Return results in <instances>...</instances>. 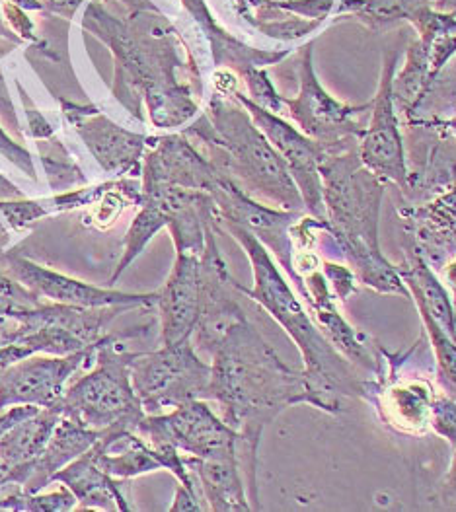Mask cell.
<instances>
[{
	"mask_svg": "<svg viewBox=\"0 0 456 512\" xmlns=\"http://www.w3.org/2000/svg\"><path fill=\"white\" fill-rule=\"evenodd\" d=\"M82 28L112 51V94L133 117L145 121L147 111L154 127L176 129L199 113V67L151 0H92Z\"/></svg>",
	"mask_w": 456,
	"mask_h": 512,
	"instance_id": "obj_1",
	"label": "cell"
},
{
	"mask_svg": "<svg viewBox=\"0 0 456 512\" xmlns=\"http://www.w3.org/2000/svg\"><path fill=\"white\" fill-rule=\"evenodd\" d=\"M211 357L207 400L221 405L223 419L240 435L248 497L260 511L258 448L264 429L285 409L308 405L303 370L285 365L248 318L228 328Z\"/></svg>",
	"mask_w": 456,
	"mask_h": 512,
	"instance_id": "obj_2",
	"label": "cell"
},
{
	"mask_svg": "<svg viewBox=\"0 0 456 512\" xmlns=\"http://www.w3.org/2000/svg\"><path fill=\"white\" fill-rule=\"evenodd\" d=\"M217 222L219 232L227 230L240 244L252 265L254 287L246 289L244 285L236 283L238 293L258 302L293 339L303 355L308 405L324 413L338 415L342 413L343 398L367 400L371 378L363 376V372L351 365L326 339L299 294L291 289L289 281L267 252L266 246L248 230L232 222Z\"/></svg>",
	"mask_w": 456,
	"mask_h": 512,
	"instance_id": "obj_3",
	"label": "cell"
},
{
	"mask_svg": "<svg viewBox=\"0 0 456 512\" xmlns=\"http://www.w3.org/2000/svg\"><path fill=\"white\" fill-rule=\"evenodd\" d=\"M320 176L326 234L332 236L359 283L375 293L412 300L398 265L388 261L380 250V205L386 182L363 164L359 141L347 139L322 147Z\"/></svg>",
	"mask_w": 456,
	"mask_h": 512,
	"instance_id": "obj_4",
	"label": "cell"
},
{
	"mask_svg": "<svg viewBox=\"0 0 456 512\" xmlns=\"http://www.w3.org/2000/svg\"><path fill=\"white\" fill-rule=\"evenodd\" d=\"M184 135L207 148L209 160L246 195L285 211H304L303 197L287 164L252 115L234 98L213 94Z\"/></svg>",
	"mask_w": 456,
	"mask_h": 512,
	"instance_id": "obj_5",
	"label": "cell"
},
{
	"mask_svg": "<svg viewBox=\"0 0 456 512\" xmlns=\"http://www.w3.org/2000/svg\"><path fill=\"white\" fill-rule=\"evenodd\" d=\"M149 328L151 324L102 337L94 351L96 368L69 386L53 407L94 431L123 427L135 433L147 413L131 384V363L137 353L121 347V341L141 337Z\"/></svg>",
	"mask_w": 456,
	"mask_h": 512,
	"instance_id": "obj_6",
	"label": "cell"
},
{
	"mask_svg": "<svg viewBox=\"0 0 456 512\" xmlns=\"http://www.w3.org/2000/svg\"><path fill=\"white\" fill-rule=\"evenodd\" d=\"M137 310L133 306L82 308L57 302H41L34 308L20 310L0 328V372L22 359L45 355H73L94 347L115 318L123 312Z\"/></svg>",
	"mask_w": 456,
	"mask_h": 512,
	"instance_id": "obj_7",
	"label": "cell"
},
{
	"mask_svg": "<svg viewBox=\"0 0 456 512\" xmlns=\"http://www.w3.org/2000/svg\"><path fill=\"white\" fill-rule=\"evenodd\" d=\"M211 365L201 361L190 339L137 353L131 363V384L145 413L158 415L193 400H207Z\"/></svg>",
	"mask_w": 456,
	"mask_h": 512,
	"instance_id": "obj_8",
	"label": "cell"
},
{
	"mask_svg": "<svg viewBox=\"0 0 456 512\" xmlns=\"http://www.w3.org/2000/svg\"><path fill=\"white\" fill-rule=\"evenodd\" d=\"M312 47L314 41L306 43L299 51V94L295 98H283L285 108L304 135L322 147H332L347 139L361 141L367 129L361 117L371 113L373 100L363 106H349L336 100L316 76Z\"/></svg>",
	"mask_w": 456,
	"mask_h": 512,
	"instance_id": "obj_9",
	"label": "cell"
},
{
	"mask_svg": "<svg viewBox=\"0 0 456 512\" xmlns=\"http://www.w3.org/2000/svg\"><path fill=\"white\" fill-rule=\"evenodd\" d=\"M135 433L149 444L166 442L195 458L240 456V435L205 400L184 403L168 413H147Z\"/></svg>",
	"mask_w": 456,
	"mask_h": 512,
	"instance_id": "obj_10",
	"label": "cell"
},
{
	"mask_svg": "<svg viewBox=\"0 0 456 512\" xmlns=\"http://www.w3.org/2000/svg\"><path fill=\"white\" fill-rule=\"evenodd\" d=\"M209 195L215 201L219 220L232 222L256 236L266 246L267 252L277 259L279 267H283L289 281L297 287L301 300L306 302L303 277H299L295 269V244L291 238V228L303 217V213L277 209L256 201L225 174H221Z\"/></svg>",
	"mask_w": 456,
	"mask_h": 512,
	"instance_id": "obj_11",
	"label": "cell"
},
{
	"mask_svg": "<svg viewBox=\"0 0 456 512\" xmlns=\"http://www.w3.org/2000/svg\"><path fill=\"white\" fill-rule=\"evenodd\" d=\"M398 67V51L384 55V67L377 96L369 113V125L359 141L363 164L386 183H396L402 191L410 189V172L406 164L400 121L394 104V76Z\"/></svg>",
	"mask_w": 456,
	"mask_h": 512,
	"instance_id": "obj_12",
	"label": "cell"
},
{
	"mask_svg": "<svg viewBox=\"0 0 456 512\" xmlns=\"http://www.w3.org/2000/svg\"><path fill=\"white\" fill-rule=\"evenodd\" d=\"M0 269L22 283L39 298L57 304L82 306V308H104V306H133V308H156L154 293H123L115 289H102L90 283L78 281L43 267L36 261L18 254L16 250L0 254Z\"/></svg>",
	"mask_w": 456,
	"mask_h": 512,
	"instance_id": "obj_13",
	"label": "cell"
},
{
	"mask_svg": "<svg viewBox=\"0 0 456 512\" xmlns=\"http://www.w3.org/2000/svg\"><path fill=\"white\" fill-rule=\"evenodd\" d=\"M230 98L240 102L252 115L256 125L269 139V143L279 152L287 164L293 180L297 183L303 197L306 215L326 222V207L322 195V176H320V158L322 147L306 137L303 131L287 123L281 115L256 106L248 96L236 90Z\"/></svg>",
	"mask_w": 456,
	"mask_h": 512,
	"instance_id": "obj_14",
	"label": "cell"
},
{
	"mask_svg": "<svg viewBox=\"0 0 456 512\" xmlns=\"http://www.w3.org/2000/svg\"><path fill=\"white\" fill-rule=\"evenodd\" d=\"M65 119L73 125L96 162L114 180L137 178L143 172V158L149 137L133 133L114 123L96 106H80L59 100Z\"/></svg>",
	"mask_w": 456,
	"mask_h": 512,
	"instance_id": "obj_15",
	"label": "cell"
},
{
	"mask_svg": "<svg viewBox=\"0 0 456 512\" xmlns=\"http://www.w3.org/2000/svg\"><path fill=\"white\" fill-rule=\"evenodd\" d=\"M217 228L207 234L205 252L199 257V320L191 341L209 355L217 349L228 328L246 318L236 294V281L228 273L225 257L217 244Z\"/></svg>",
	"mask_w": 456,
	"mask_h": 512,
	"instance_id": "obj_16",
	"label": "cell"
},
{
	"mask_svg": "<svg viewBox=\"0 0 456 512\" xmlns=\"http://www.w3.org/2000/svg\"><path fill=\"white\" fill-rule=\"evenodd\" d=\"M96 345L73 355H34L4 368L0 372V409L26 403L53 407L61 400L73 372L94 357Z\"/></svg>",
	"mask_w": 456,
	"mask_h": 512,
	"instance_id": "obj_17",
	"label": "cell"
},
{
	"mask_svg": "<svg viewBox=\"0 0 456 512\" xmlns=\"http://www.w3.org/2000/svg\"><path fill=\"white\" fill-rule=\"evenodd\" d=\"M306 302L310 316L316 326L326 335V339L342 353L343 357L365 372L371 380L382 376V359L379 357V343L369 341V337L355 330L338 310V300L328 287V281L320 267L303 273Z\"/></svg>",
	"mask_w": 456,
	"mask_h": 512,
	"instance_id": "obj_18",
	"label": "cell"
},
{
	"mask_svg": "<svg viewBox=\"0 0 456 512\" xmlns=\"http://www.w3.org/2000/svg\"><path fill=\"white\" fill-rule=\"evenodd\" d=\"M149 148L143 158V183H162L209 193L223 174L207 154L191 145L190 137L184 133L149 137Z\"/></svg>",
	"mask_w": 456,
	"mask_h": 512,
	"instance_id": "obj_19",
	"label": "cell"
},
{
	"mask_svg": "<svg viewBox=\"0 0 456 512\" xmlns=\"http://www.w3.org/2000/svg\"><path fill=\"white\" fill-rule=\"evenodd\" d=\"M435 388L427 378H398L396 370L390 368L388 376L371 380L367 402L377 409L382 425L396 433L421 437L429 431L431 403Z\"/></svg>",
	"mask_w": 456,
	"mask_h": 512,
	"instance_id": "obj_20",
	"label": "cell"
},
{
	"mask_svg": "<svg viewBox=\"0 0 456 512\" xmlns=\"http://www.w3.org/2000/svg\"><path fill=\"white\" fill-rule=\"evenodd\" d=\"M199 257L176 254L166 283L156 291L162 345L190 339L199 320Z\"/></svg>",
	"mask_w": 456,
	"mask_h": 512,
	"instance_id": "obj_21",
	"label": "cell"
},
{
	"mask_svg": "<svg viewBox=\"0 0 456 512\" xmlns=\"http://www.w3.org/2000/svg\"><path fill=\"white\" fill-rule=\"evenodd\" d=\"M104 431L82 427L75 421L63 417L53 431L51 439L38 456L22 466L8 470L4 481L18 483L26 493H39L43 487L53 483V476L92 448Z\"/></svg>",
	"mask_w": 456,
	"mask_h": 512,
	"instance_id": "obj_22",
	"label": "cell"
},
{
	"mask_svg": "<svg viewBox=\"0 0 456 512\" xmlns=\"http://www.w3.org/2000/svg\"><path fill=\"white\" fill-rule=\"evenodd\" d=\"M61 419L55 407L26 403L0 409V462L12 470L34 460Z\"/></svg>",
	"mask_w": 456,
	"mask_h": 512,
	"instance_id": "obj_23",
	"label": "cell"
},
{
	"mask_svg": "<svg viewBox=\"0 0 456 512\" xmlns=\"http://www.w3.org/2000/svg\"><path fill=\"white\" fill-rule=\"evenodd\" d=\"M53 483H61L73 491L76 497V509H115V511H133L131 505V479H117L108 476L94 460L92 450L88 448L63 470L53 476Z\"/></svg>",
	"mask_w": 456,
	"mask_h": 512,
	"instance_id": "obj_24",
	"label": "cell"
},
{
	"mask_svg": "<svg viewBox=\"0 0 456 512\" xmlns=\"http://www.w3.org/2000/svg\"><path fill=\"white\" fill-rule=\"evenodd\" d=\"M184 460L209 511H254L240 474V456L195 458L184 454Z\"/></svg>",
	"mask_w": 456,
	"mask_h": 512,
	"instance_id": "obj_25",
	"label": "cell"
},
{
	"mask_svg": "<svg viewBox=\"0 0 456 512\" xmlns=\"http://www.w3.org/2000/svg\"><path fill=\"white\" fill-rule=\"evenodd\" d=\"M182 4L203 30V36L207 37L213 53V61L221 69H230L232 73L242 76L250 69H264L267 65H277L289 55V51L254 49L230 36L211 16L205 0H182Z\"/></svg>",
	"mask_w": 456,
	"mask_h": 512,
	"instance_id": "obj_26",
	"label": "cell"
},
{
	"mask_svg": "<svg viewBox=\"0 0 456 512\" xmlns=\"http://www.w3.org/2000/svg\"><path fill=\"white\" fill-rule=\"evenodd\" d=\"M398 273L404 279L410 296L421 304L429 316L456 341V304L453 294L443 285V279L435 273L433 265L423 257L418 248L408 250L406 261L398 265Z\"/></svg>",
	"mask_w": 456,
	"mask_h": 512,
	"instance_id": "obj_27",
	"label": "cell"
},
{
	"mask_svg": "<svg viewBox=\"0 0 456 512\" xmlns=\"http://www.w3.org/2000/svg\"><path fill=\"white\" fill-rule=\"evenodd\" d=\"M435 0H343L340 12L357 16L371 28L412 20L419 10L433 8Z\"/></svg>",
	"mask_w": 456,
	"mask_h": 512,
	"instance_id": "obj_28",
	"label": "cell"
},
{
	"mask_svg": "<svg viewBox=\"0 0 456 512\" xmlns=\"http://www.w3.org/2000/svg\"><path fill=\"white\" fill-rule=\"evenodd\" d=\"M39 150V158L47 176V183L53 191L65 193L75 187L86 185V176L78 168L71 152L61 145L57 137H49L43 141H36Z\"/></svg>",
	"mask_w": 456,
	"mask_h": 512,
	"instance_id": "obj_29",
	"label": "cell"
},
{
	"mask_svg": "<svg viewBox=\"0 0 456 512\" xmlns=\"http://www.w3.org/2000/svg\"><path fill=\"white\" fill-rule=\"evenodd\" d=\"M416 306H418L423 330L429 337V343L435 355L441 390L456 394V341L429 316V312L421 304Z\"/></svg>",
	"mask_w": 456,
	"mask_h": 512,
	"instance_id": "obj_30",
	"label": "cell"
},
{
	"mask_svg": "<svg viewBox=\"0 0 456 512\" xmlns=\"http://www.w3.org/2000/svg\"><path fill=\"white\" fill-rule=\"evenodd\" d=\"M429 429L447 440L451 448H456V394L451 392H437L431 403V417H429Z\"/></svg>",
	"mask_w": 456,
	"mask_h": 512,
	"instance_id": "obj_31",
	"label": "cell"
},
{
	"mask_svg": "<svg viewBox=\"0 0 456 512\" xmlns=\"http://www.w3.org/2000/svg\"><path fill=\"white\" fill-rule=\"evenodd\" d=\"M0 215L14 230H26L34 226L38 220L51 215L47 201H34V199H12V201H0Z\"/></svg>",
	"mask_w": 456,
	"mask_h": 512,
	"instance_id": "obj_32",
	"label": "cell"
},
{
	"mask_svg": "<svg viewBox=\"0 0 456 512\" xmlns=\"http://www.w3.org/2000/svg\"><path fill=\"white\" fill-rule=\"evenodd\" d=\"M242 80L248 86L250 92V100L264 108V110L271 111V113H281L285 104H283V96H279V92L275 90L271 78L267 76L266 69H250L242 74Z\"/></svg>",
	"mask_w": 456,
	"mask_h": 512,
	"instance_id": "obj_33",
	"label": "cell"
},
{
	"mask_svg": "<svg viewBox=\"0 0 456 512\" xmlns=\"http://www.w3.org/2000/svg\"><path fill=\"white\" fill-rule=\"evenodd\" d=\"M121 180H114V187L110 191H106L94 205L90 211L92 224L106 230L110 226H114L115 220L119 219V215L125 211V207H129L131 203L127 201V197L121 193Z\"/></svg>",
	"mask_w": 456,
	"mask_h": 512,
	"instance_id": "obj_34",
	"label": "cell"
},
{
	"mask_svg": "<svg viewBox=\"0 0 456 512\" xmlns=\"http://www.w3.org/2000/svg\"><path fill=\"white\" fill-rule=\"evenodd\" d=\"M322 273L338 302H347L353 294L359 293V279L349 265L322 259Z\"/></svg>",
	"mask_w": 456,
	"mask_h": 512,
	"instance_id": "obj_35",
	"label": "cell"
},
{
	"mask_svg": "<svg viewBox=\"0 0 456 512\" xmlns=\"http://www.w3.org/2000/svg\"><path fill=\"white\" fill-rule=\"evenodd\" d=\"M0 154L12 162L24 176H28L32 182H38V174H36V166H34V156L30 154L28 148L18 145L0 125Z\"/></svg>",
	"mask_w": 456,
	"mask_h": 512,
	"instance_id": "obj_36",
	"label": "cell"
},
{
	"mask_svg": "<svg viewBox=\"0 0 456 512\" xmlns=\"http://www.w3.org/2000/svg\"><path fill=\"white\" fill-rule=\"evenodd\" d=\"M0 14L6 20V24L10 26V30L20 37L22 41H32V43H41V39L36 36L34 30V22L26 16V10L2 0L0 2Z\"/></svg>",
	"mask_w": 456,
	"mask_h": 512,
	"instance_id": "obj_37",
	"label": "cell"
},
{
	"mask_svg": "<svg viewBox=\"0 0 456 512\" xmlns=\"http://www.w3.org/2000/svg\"><path fill=\"white\" fill-rule=\"evenodd\" d=\"M16 88H18V94H20V100L24 104V110H26V117H28V137L32 141H43V139H49V137H55V131L53 127L45 121V117L41 115V111L34 106V102L28 98L24 86L20 82H16Z\"/></svg>",
	"mask_w": 456,
	"mask_h": 512,
	"instance_id": "obj_38",
	"label": "cell"
},
{
	"mask_svg": "<svg viewBox=\"0 0 456 512\" xmlns=\"http://www.w3.org/2000/svg\"><path fill=\"white\" fill-rule=\"evenodd\" d=\"M170 512H201L207 511V503L203 499V495L199 493V489L186 487L182 483H178L176 487V495H174V503L170 505Z\"/></svg>",
	"mask_w": 456,
	"mask_h": 512,
	"instance_id": "obj_39",
	"label": "cell"
},
{
	"mask_svg": "<svg viewBox=\"0 0 456 512\" xmlns=\"http://www.w3.org/2000/svg\"><path fill=\"white\" fill-rule=\"evenodd\" d=\"M435 501L443 507V509H451L456 511V448L451 460V466L447 470V476L443 477L439 493L435 497Z\"/></svg>",
	"mask_w": 456,
	"mask_h": 512,
	"instance_id": "obj_40",
	"label": "cell"
},
{
	"mask_svg": "<svg viewBox=\"0 0 456 512\" xmlns=\"http://www.w3.org/2000/svg\"><path fill=\"white\" fill-rule=\"evenodd\" d=\"M445 94V96H441L443 100H447V98H451V96H455L456 94V61L449 67H445L441 74L435 78V82L431 84V88L427 90V94H425V98L423 100H427V98H431V96H437V94ZM439 98V100H441ZM421 106V104H419Z\"/></svg>",
	"mask_w": 456,
	"mask_h": 512,
	"instance_id": "obj_41",
	"label": "cell"
},
{
	"mask_svg": "<svg viewBox=\"0 0 456 512\" xmlns=\"http://www.w3.org/2000/svg\"><path fill=\"white\" fill-rule=\"evenodd\" d=\"M41 2H43V10L51 14H61L65 18H73L78 6L84 0H41Z\"/></svg>",
	"mask_w": 456,
	"mask_h": 512,
	"instance_id": "obj_42",
	"label": "cell"
},
{
	"mask_svg": "<svg viewBox=\"0 0 456 512\" xmlns=\"http://www.w3.org/2000/svg\"><path fill=\"white\" fill-rule=\"evenodd\" d=\"M0 113H2V117L6 119V123L12 125L14 131L22 133V129H20V125H18V119H16V113H14V106H12L10 96H8V90H6V86H4L2 76H0Z\"/></svg>",
	"mask_w": 456,
	"mask_h": 512,
	"instance_id": "obj_43",
	"label": "cell"
},
{
	"mask_svg": "<svg viewBox=\"0 0 456 512\" xmlns=\"http://www.w3.org/2000/svg\"><path fill=\"white\" fill-rule=\"evenodd\" d=\"M26 308H28V306L20 304L18 300L0 294V328H2L8 320H12L20 310H26Z\"/></svg>",
	"mask_w": 456,
	"mask_h": 512,
	"instance_id": "obj_44",
	"label": "cell"
},
{
	"mask_svg": "<svg viewBox=\"0 0 456 512\" xmlns=\"http://www.w3.org/2000/svg\"><path fill=\"white\" fill-rule=\"evenodd\" d=\"M22 39L16 36V34H10V30L2 24L0 20V59L14 47V45H20ZM2 76V74H0Z\"/></svg>",
	"mask_w": 456,
	"mask_h": 512,
	"instance_id": "obj_45",
	"label": "cell"
},
{
	"mask_svg": "<svg viewBox=\"0 0 456 512\" xmlns=\"http://www.w3.org/2000/svg\"><path fill=\"white\" fill-rule=\"evenodd\" d=\"M22 197H26L22 193V189H18L8 178H4L0 174V201H12V199H22Z\"/></svg>",
	"mask_w": 456,
	"mask_h": 512,
	"instance_id": "obj_46",
	"label": "cell"
},
{
	"mask_svg": "<svg viewBox=\"0 0 456 512\" xmlns=\"http://www.w3.org/2000/svg\"><path fill=\"white\" fill-rule=\"evenodd\" d=\"M441 273H443L445 283H449V287H451L453 300H455L456 304V256L453 257L449 263H445V265L441 267Z\"/></svg>",
	"mask_w": 456,
	"mask_h": 512,
	"instance_id": "obj_47",
	"label": "cell"
},
{
	"mask_svg": "<svg viewBox=\"0 0 456 512\" xmlns=\"http://www.w3.org/2000/svg\"><path fill=\"white\" fill-rule=\"evenodd\" d=\"M8 246H10V232L6 230V226L0 220V254H4Z\"/></svg>",
	"mask_w": 456,
	"mask_h": 512,
	"instance_id": "obj_48",
	"label": "cell"
},
{
	"mask_svg": "<svg viewBox=\"0 0 456 512\" xmlns=\"http://www.w3.org/2000/svg\"><path fill=\"white\" fill-rule=\"evenodd\" d=\"M6 476H8V468L0 462V483L6 479Z\"/></svg>",
	"mask_w": 456,
	"mask_h": 512,
	"instance_id": "obj_49",
	"label": "cell"
},
{
	"mask_svg": "<svg viewBox=\"0 0 456 512\" xmlns=\"http://www.w3.org/2000/svg\"><path fill=\"white\" fill-rule=\"evenodd\" d=\"M283 2H289V0H283Z\"/></svg>",
	"mask_w": 456,
	"mask_h": 512,
	"instance_id": "obj_50",
	"label": "cell"
}]
</instances>
